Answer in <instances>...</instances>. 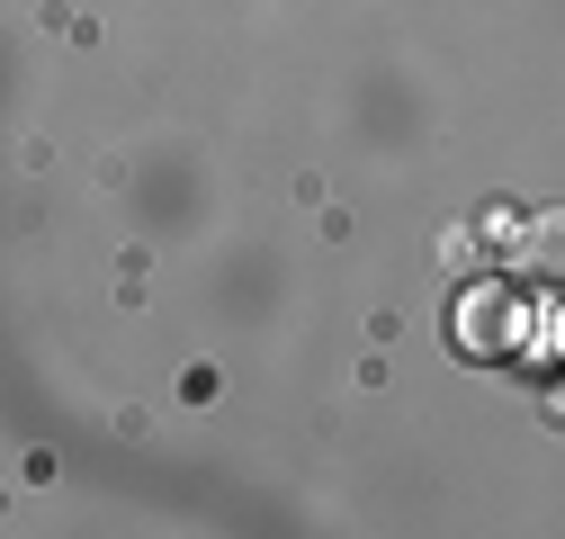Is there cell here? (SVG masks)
<instances>
[{"instance_id":"1","label":"cell","mask_w":565,"mask_h":539,"mask_svg":"<svg viewBox=\"0 0 565 539\" xmlns=\"http://www.w3.org/2000/svg\"><path fill=\"white\" fill-rule=\"evenodd\" d=\"M521 332H530V315H521V297H512L503 279H484V288L458 297V351H467V360H512Z\"/></svg>"}]
</instances>
